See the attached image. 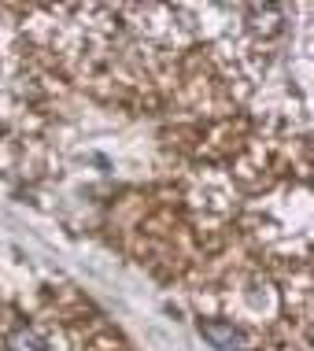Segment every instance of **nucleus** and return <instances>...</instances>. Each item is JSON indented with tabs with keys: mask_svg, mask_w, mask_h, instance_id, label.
I'll use <instances>...</instances> for the list:
<instances>
[{
	"mask_svg": "<svg viewBox=\"0 0 314 351\" xmlns=\"http://www.w3.org/2000/svg\"><path fill=\"white\" fill-rule=\"evenodd\" d=\"M4 351H49V344H45V337L37 333V329L23 326V329H15V333L8 337Z\"/></svg>",
	"mask_w": 314,
	"mask_h": 351,
	"instance_id": "f03ea898",
	"label": "nucleus"
},
{
	"mask_svg": "<svg viewBox=\"0 0 314 351\" xmlns=\"http://www.w3.org/2000/svg\"><path fill=\"white\" fill-rule=\"evenodd\" d=\"M200 337L218 351H248V333L233 322H215V318H200Z\"/></svg>",
	"mask_w": 314,
	"mask_h": 351,
	"instance_id": "f257e3e1",
	"label": "nucleus"
}]
</instances>
